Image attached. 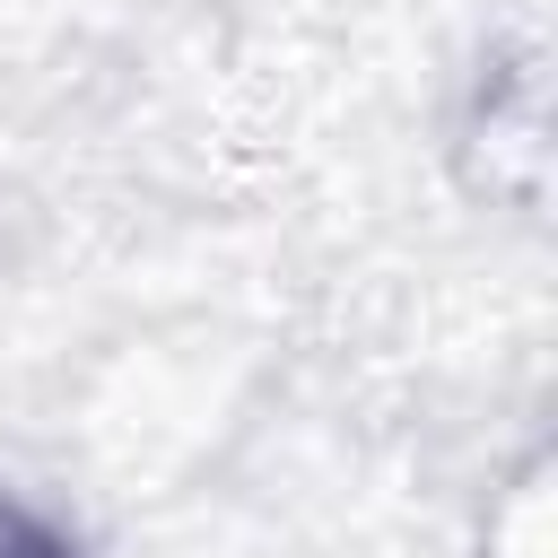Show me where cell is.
<instances>
[{
    "instance_id": "6da1fadb",
    "label": "cell",
    "mask_w": 558,
    "mask_h": 558,
    "mask_svg": "<svg viewBox=\"0 0 558 558\" xmlns=\"http://www.w3.org/2000/svg\"><path fill=\"white\" fill-rule=\"evenodd\" d=\"M0 558H61V541H52L44 523H26V514L0 497Z\"/></svg>"
}]
</instances>
